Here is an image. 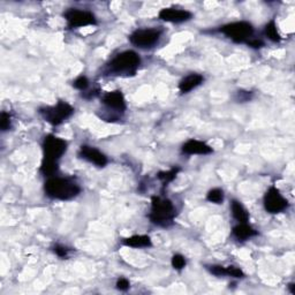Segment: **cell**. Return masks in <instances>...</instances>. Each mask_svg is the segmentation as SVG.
Listing matches in <instances>:
<instances>
[{
  "label": "cell",
  "instance_id": "18",
  "mask_svg": "<svg viewBox=\"0 0 295 295\" xmlns=\"http://www.w3.org/2000/svg\"><path fill=\"white\" fill-rule=\"evenodd\" d=\"M59 169V164L58 161H53V160H47V159H43L42 160V165H40V172H42L43 175L51 178L52 175H54Z\"/></svg>",
  "mask_w": 295,
  "mask_h": 295
},
{
  "label": "cell",
  "instance_id": "23",
  "mask_svg": "<svg viewBox=\"0 0 295 295\" xmlns=\"http://www.w3.org/2000/svg\"><path fill=\"white\" fill-rule=\"evenodd\" d=\"M171 263L175 270H183L186 266V258L183 255H180V254H175V255L172 257Z\"/></svg>",
  "mask_w": 295,
  "mask_h": 295
},
{
  "label": "cell",
  "instance_id": "25",
  "mask_svg": "<svg viewBox=\"0 0 295 295\" xmlns=\"http://www.w3.org/2000/svg\"><path fill=\"white\" fill-rule=\"evenodd\" d=\"M209 271L211 272L213 276H217V277L227 276V269H226V266H223V265H211V266H209Z\"/></svg>",
  "mask_w": 295,
  "mask_h": 295
},
{
  "label": "cell",
  "instance_id": "10",
  "mask_svg": "<svg viewBox=\"0 0 295 295\" xmlns=\"http://www.w3.org/2000/svg\"><path fill=\"white\" fill-rule=\"evenodd\" d=\"M158 18L165 22L183 23V22L189 21V20L193 18V14L187 10L167 7V8H163V10L159 12Z\"/></svg>",
  "mask_w": 295,
  "mask_h": 295
},
{
  "label": "cell",
  "instance_id": "3",
  "mask_svg": "<svg viewBox=\"0 0 295 295\" xmlns=\"http://www.w3.org/2000/svg\"><path fill=\"white\" fill-rule=\"evenodd\" d=\"M141 64L140 55L135 51L128 50L116 54L108 64V73L114 75H134Z\"/></svg>",
  "mask_w": 295,
  "mask_h": 295
},
{
  "label": "cell",
  "instance_id": "12",
  "mask_svg": "<svg viewBox=\"0 0 295 295\" xmlns=\"http://www.w3.org/2000/svg\"><path fill=\"white\" fill-rule=\"evenodd\" d=\"M102 102L108 110H113L120 113H124L127 110L126 99H125L123 92L119 90L106 92V94L103 96Z\"/></svg>",
  "mask_w": 295,
  "mask_h": 295
},
{
  "label": "cell",
  "instance_id": "13",
  "mask_svg": "<svg viewBox=\"0 0 295 295\" xmlns=\"http://www.w3.org/2000/svg\"><path fill=\"white\" fill-rule=\"evenodd\" d=\"M183 152L186 155H210L213 150L205 142L199 140H189L183 145Z\"/></svg>",
  "mask_w": 295,
  "mask_h": 295
},
{
  "label": "cell",
  "instance_id": "1",
  "mask_svg": "<svg viewBox=\"0 0 295 295\" xmlns=\"http://www.w3.org/2000/svg\"><path fill=\"white\" fill-rule=\"evenodd\" d=\"M44 192L50 199L68 201L81 193V187L74 180L68 178L51 176L44 184Z\"/></svg>",
  "mask_w": 295,
  "mask_h": 295
},
{
  "label": "cell",
  "instance_id": "7",
  "mask_svg": "<svg viewBox=\"0 0 295 295\" xmlns=\"http://www.w3.org/2000/svg\"><path fill=\"white\" fill-rule=\"evenodd\" d=\"M64 18L66 19L67 26L71 29L97 24L96 16L91 12L78 10V8H71V10L65 12Z\"/></svg>",
  "mask_w": 295,
  "mask_h": 295
},
{
  "label": "cell",
  "instance_id": "27",
  "mask_svg": "<svg viewBox=\"0 0 295 295\" xmlns=\"http://www.w3.org/2000/svg\"><path fill=\"white\" fill-rule=\"evenodd\" d=\"M54 253L56 254V256L65 258L68 256V253H70V249L67 247H65V246L62 245H55L54 246Z\"/></svg>",
  "mask_w": 295,
  "mask_h": 295
},
{
  "label": "cell",
  "instance_id": "9",
  "mask_svg": "<svg viewBox=\"0 0 295 295\" xmlns=\"http://www.w3.org/2000/svg\"><path fill=\"white\" fill-rule=\"evenodd\" d=\"M264 208L269 213H280L288 208V202L281 195L279 189L270 187L264 195Z\"/></svg>",
  "mask_w": 295,
  "mask_h": 295
},
{
  "label": "cell",
  "instance_id": "6",
  "mask_svg": "<svg viewBox=\"0 0 295 295\" xmlns=\"http://www.w3.org/2000/svg\"><path fill=\"white\" fill-rule=\"evenodd\" d=\"M43 159L59 161L67 151L68 144L65 140L55 135H47L43 141Z\"/></svg>",
  "mask_w": 295,
  "mask_h": 295
},
{
  "label": "cell",
  "instance_id": "20",
  "mask_svg": "<svg viewBox=\"0 0 295 295\" xmlns=\"http://www.w3.org/2000/svg\"><path fill=\"white\" fill-rule=\"evenodd\" d=\"M181 171L179 166H175V167H172L171 169H168V171H164V172H159L158 174H157V178L163 183V186H167V184L172 183L173 180L175 179L178 173Z\"/></svg>",
  "mask_w": 295,
  "mask_h": 295
},
{
  "label": "cell",
  "instance_id": "22",
  "mask_svg": "<svg viewBox=\"0 0 295 295\" xmlns=\"http://www.w3.org/2000/svg\"><path fill=\"white\" fill-rule=\"evenodd\" d=\"M89 83H90V82H89V80H88L87 76L81 75L74 81V82H73V87H74L75 89H78V90L84 91V90H87V89H88Z\"/></svg>",
  "mask_w": 295,
  "mask_h": 295
},
{
  "label": "cell",
  "instance_id": "14",
  "mask_svg": "<svg viewBox=\"0 0 295 295\" xmlns=\"http://www.w3.org/2000/svg\"><path fill=\"white\" fill-rule=\"evenodd\" d=\"M204 78L200 74H196V73H193V74L186 76L183 80L180 81L179 83V90L181 94H188L194 89L201 86L203 83Z\"/></svg>",
  "mask_w": 295,
  "mask_h": 295
},
{
  "label": "cell",
  "instance_id": "29",
  "mask_svg": "<svg viewBox=\"0 0 295 295\" xmlns=\"http://www.w3.org/2000/svg\"><path fill=\"white\" fill-rule=\"evenodd\" d=\"M247 45L253 47V48H261L264 46V42L262 39H258V38H252L250 40L247 42Z\"/></svg>",
  "mask_w": 295,
  "mask_h": 295
},
{
  "label": "cell",
  "instance_id": "15",
  "mask_svg": "<svg viewBox=\"0 0 295 295\" xmlns=\"http://www.w3.org/2000/svg\"><path fill=\"white\" fill-rule=\"evenodd\" d=\"M233 235L240 241H246L250 239V238L256 237L258 232L254 229L252 226H249L247 223H239L237 226L233 227Z\"/></svg>",
  "mask_w": 295,
  "mask_h": 295
},
{
  "label": "cell",
  "instance_id": "4",
  "mask_svg": "<svg viewBox=\"0 0 295 295\" xmlns=\"http://www.w3.org/2000/svg\"><path fill=\"white\" fill-rule=\"evenodd\" d=\"M39 113L46 123L52 125V126H59L65 120L71 118L73 113H74V107L71 104L60 100L52 106L40 108Z\"/></svg>",
  "mask_w": 295,
  "mask_h": 295
},
{
  "label": "cell",
  "instance_id": "30",
  "mask_svg": "<svg viewBox=\"0 0 295 295\" xmlns=\"http://www.w3.org/2000/svg\"><path fill=\"white\" fill-rule=\"evenodd\" d=\"M288 288L290 289V293H292V294H295V289H294V284H289V285H288Z\"/></svg>",
  "mask_w": 295,
  "mask_h": 295
},
{
  "label": "cell",
  "instance_id": "26",
  "mask_svg": "<svg viewBox=\"0 0 295 295\" xmlns=\"http://www.w3.org/2000/svg\"><path fill=\"white\" fill-rule=\"evenodd\" d=\"M226 269H227V276H229V277H233V278H244L245 277V273L240 268L229 265V266H226Z\"/></svg>",
  "mask_w": 295,
  "mask_h": 295
},
{
  "label": "cell",
  "instance_id": "16",
  "mask_svg": "<svg viewBox=\"0 0 295 295\" xmlns=\"http://www.w3.org/2000/svg\"><path fill=\"white\" fill-rule=\"evenodd\" d=\"M124 246L131 248H148L152 246L151 238L148 235H133L123 241Z\"/></svg>",
  "mask_w": 295,
  "mask_h": 295
},
{
  "label": "cell",
  "instance_id": "24",
  "mask_svg": "<svg viewBox=\"0 0 295 295\" xmlns=\"http://www.w3.org/2000/svg\"><path fill=\"white\" fill-rule=\"evenodd\" d=\"M11 128V115L7 112H2L0 114V129L3 132H7Z\"/></svg>",
  "mask_w": 295,
  "mask_h": 295
},
{
  "label": "cell",
  "instance_id": "17",
  "mask_svg": "<svg viewBox=\"0 0 295 295\" xmlns=\"http://www.w3.org/2000/svg\"><path fill=\"white\" fill-rule=\"evenodd\" d=\"M231 211L232 216L238 223H248L249 220V212L247 211L241 202L233 200L231 203Z\"/></svg>",
  "mask_w": 295,
  "mask_h": 295
},
{
  "label": "cell",
  "instance_id": "28",
  "mask_svg": "<svg viewBox=\"0 0 295 295\" xmlns=\"http://www.w3.org/2000/svg\"><path fill=\"white\" fill-rule=\"evenodd\" d=\"M131 287V284L129 281L126 279V278H120V279L116 281V288L119 290H123V292H126V290L129 289Z\"/></svg>",
  "mask_w": 295,
  "mask_h": 295
},
{
  "label": "cell",
  "instance_id": "21",
  "mask_svg": "<svg viewBox=\"0 0 295 295\" xmlns=\"http://www.w3.org/2000/svg\"><path fill=\"white\" fill-rule=\"evenodd\" d=\"M207 200L210 203L221 204L224 201V192L220 188H213L208 193Z\"/></svg>",
  "mask_w": 295,
  "mask_h": 295
},
{
  "label": "cell",
  "instance_id": "2",
  "mask_svg": "<svg viewBox=\"0 0 295 295\" xmlns=\"http://www.w3.org/2000/svg\"><path fill=\"white\" fill-rule=\"evenodd\" d=\"M151 223L155 225L167 227L173 224L175 218V208L172 201L166 197L152 196L151 197V211L149 215Z\"/></svg>",
  "mask_w": 295,
  "mask_h": 295
},
{
  "label": "cell",
  "instance_id": "11",
  "mask_svg": "<svg viewBox=\"0 0 295 295\" xmlns=\"http://www.w3.org/2000/svg\"><path fill=\"white\" fill-rule=\"evenodd\" d=\"M80 158L89 161V163L96 165L98 167H104L107 164V157L104 155L103 152H100L98 149L90 145H81L80 151H79Z\"/></svg>",
  "mask_w": 295,
  "mask_h": 295
},
{
  "label": "cell",
  "instance_id": "5",
  "mask_svg": "<svg viewBox=\"0 0 295 295\" xmlns=\"http://www.w3.org/2000/svg\"><path fill=\"white\" fill-rule=\"evenodd\" d=\"M220 32L237 44H247L248 40L253 38L254 27L247 21H238L225 24L219 29Z\"/></svg>",
  "mask_w": 295,
  "mask_h": 295
},
{
  "label": "cell",
  "instance_id": "8",
  "mask_svg": "<svg viewBox=\"0 0 295 295\" xmlns=\"http://www.w3.org/2000/svg\"><path fill=\"white\" fill-rule=\"evenodd\" d=\"M160 36L159 29H137L129 36V40L133 45L140 48H150L158 43Z\"/></svg>",
  "mask_w": 295,
  "mask_h": 295
},
{
  "label": "cell",
  "instance_id": "19",
  "mask_svg": "<svg viewBox=\"0 0 295 295\" xmlns=\"http://www.w3.org/2000/svg\"><path fill=\"white\" fill-rule=\"evenodd\" d=\"M264 35L268 37L270 40H272L273 43H279L281 40V37L278 32L277 24L274 22V20H271L268 24H266L264 28Z\"/></svg>",
  "mask_w": 295,
  "mask_h": 295
}]
</instances>
